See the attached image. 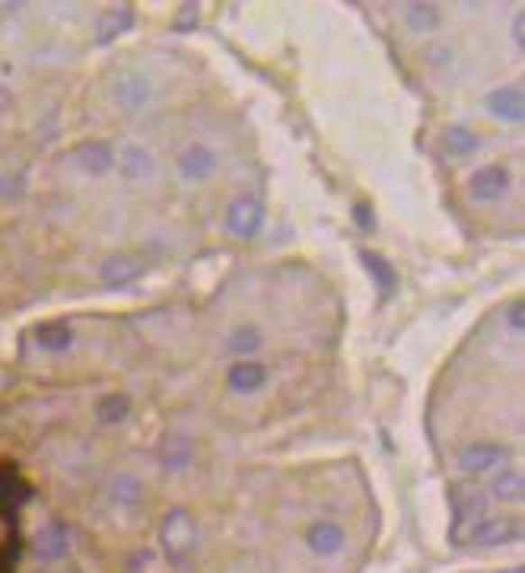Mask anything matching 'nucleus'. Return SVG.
<instances>
[{
    "instance_id": "f257e3e1",
    "label": "nucleus",
    "mask_w": 525,
    "mask_h": 573,
    "mask_svg": "<svg viewBox=\"0 0 525 573\" xmlns=\"http://www.w3.org/2000/svg\"><path fill=\"white\" fill-rule=\"evenodd\" d=\"M160 545L169 564L182 567L185 560L198 551V545H201V529H198L195 516H191L189 510H182V506H172V510L162 516Z\"/></svg>"
},
{
    "instance_id": "f03ea898",
    "label": "nucleus",
    "mask_w": 525,
    "mask_h": 573,
    "mask_svg": "<svg viewBox=\"0 0 525 573\" xmlns=\"http://www.w3.org/2000/svg\"><path fill=\"white\" fill-rule=\"evenodd\" d=\"M264 223V208L262 201H258L255 195H239L229 201L226 208V226L233 236H243V239H252L262 229Z\"/></svg>"
},
{
    "instance_id": "7ed1b4c3",
    "label": "nucleus",
    "mask_w": 525,
    "mask_h": 573,
    "mask_svg": "<svg viewBox=\"0 0 525 573\" xmlns=\"http://www.w3.org/2000/svg\"><path fill=\"white\" fill-rule=\"evenodd\" d=\"M115 102L124 108H143L150 102V96H153V87H150L147 74H141V70H124V74L115 77Z\"/></svg>"
},
{
    "instance_id": "20e7f679",
    "label": "nucleus",
    "mask_w": 525,
    "mask_h": 573,
    "mask_svg": "<svg viewBox=\"0 0 525 573\" xmlns=\"http://www.w3.org/2000/svg\"><path fill=\"white\" fill-rule=\"evenodd\" d=\"M506 458V449L497 443H472L465 446L462 452H458V468L468 475H484V472H493V468L500 466Z\"/></svg>"
},
{
    "instance_id": "39448f33",
    "label": "nucleus",
    "mask_w": 525,
    "mask_h": 573,
    "mask_svg": "<svg viewBox=\"0 0 525 573\" xmlns=\"http://www.w3.org/2000/svg\"><path fill=\"white\" fill-rule=\"evenodd\" d=\"M519 535V526L512 520H478L472 522V532H468V545L478 548H493V545H506Z\"/></svg>"
},
{
    "instance_id": "423d86ee",
    "label": "nucleus",
    "mask_w": 525,
    "mask_h": 573,
    "mask_svg": "<svg viewBox=\"0 0 525 573\" xmlns=\"http://www.w3.org/2000/svg\"><path fill=\"white\" fill-rule=\"evenodd\" d=\"M141 271H143V262L137 255H131V252H115V255H108L106 262H102L99 274L108 287H124V283L137 281Z\"/></svg>"
},
{
    "instance_id": "0eeeda50",
    "label": "nucleus",
    "mask_w": 525,
    "mask_h": 573,
    "mask_svg": "<svg viewBox=\"0 0 525 573\" xmlns=\"http://www.w3.org/2000/svg\"><path fill=\"white\" fill-rule=\"evenodd\" d=\"M468 191H472L478 201H493V198H503L510 191V172L500 166H484L478 169L472 179H468Z\"/></svg>"
},
{
    "instance_id": "6e6552de",
    "label": "nucleus",
    "mask_w": 525,
    "mask_h": 573,
    "mask_svg": "<svg viewBox=\"0 0 525 573\" xmlns=\"http://www.w3.org/2000/svg\"><path fill=\"white\" fill-rule=\"evenodd\" d=\"M74 160L83 172H89V176H102V172H108V169L115 166V150L102 141H89V143H80V147H77Z\"/></svg>"
},
{
    "instance_id": "1a4fd4ad",
    "label": "nucleus",
    "mask_w": 525,
    "mask_h": 573,
    "mask_svg": "<svg viewBox=\"0 0 525 573\" xmlns=\"http://www.w3.org/2000/svg\"><path fill=\"white\" fill-rule=\"evenodd\" d=\"M214 166H216L214 150L204 147V143H195V147L179 153V172H182L185 179H207L210 172H214Z\"/></svg>"
},
{
    "instance_id": "9d476101",
    "label": "nucleus",
    "mask_w": 525,
    "mask_h": 573,
    "mask_svg": "<svg viewBox=\"0 0 525 573\" xmlns=\"http://www.w3.org/2000/svg\"><path fill=\"white\" fill-rule=\"evenodd\" d=\"M264 383H268V370L258 360H239V364L229 366V385L236 392H243V395L258 392Z\"/></svg>"
},
{
    "instance_id": "9b49d317",
    "label": "nucleus",
    "mask_w": 525,
    "mask_h": 573,
    "mask_svg": "<svg viewBox=\"0 0 525 573\" xmlns=\"http://www.w3.org/2000/svg\"><path fill=\"white\" fill-rule=\"evenodd\" d=\"M306 541H309V548L316 554H335L344 545V529L331 520L312 522L309 532H306Z\"/></svg>"
},
{
    "instance_id": "f8f14e48",
    "label": "nucleus",
    "mask_w": 525,
    "mask_h": 573,
    "mask_svg": "<svg viewBox=\"0 0 525 573\" xmlns=\"http://www.w3.org/2000/svg\"><path fill=\"white\" fill-rule=\"evenodd\" d=\"M487 108L503 122H522V93L516 87H500L487 96Z\"/></svg>"
},
{
    "instance_id": "ddd939ff",
    "label": "nucleus",
    "mask_w": 525,
    "mask_h": 573,
    "mask_svg": "<svg viewBox=\"0 0 525 573\" xmlns=\"http://www.w3.org/2000/svg\"><path fill=\"white\" fill-rule=\"evenodd\" d=\"M70 548V535L64 526H45L39 535H35V551L41 554L45 560H58L64 558Z\"/></svg>"
},
{
    "instance_id": "4468645a",
    "label": "nucleus",
    "mask_w": 525,
    "mask_h": 573,
    "mask_svg": "<svg viewBox=\"0 0 525 573\" xmlns=\"http://www.w3.org/2000/svg\"><path fill=\"white\" fill-rule=\"evenodd\" d=\"M122 172L128 179H150L156 172L153 153H150L147 147H137V143H131V147L122 153Z\"/></svg>"
},
{
    "instance_id": "2eb2a0df",
    "label": "nucleus",
    "mask_w": 525,
    "mask_h": 573,
    "mask_svg": "<svg viewBox=\"0 0 525 573\" xmlns=\"http://www.w3.org/2000/svg\"><path fill=\"white\" fill-rule=\"evenodd\" d=\"M360 262H364V268L373 274L379 293H382V297H389V293L395 291V268H391L389 258H382L379 252H360Z\"/></svg>"
},
{
    "instance_id": "dca6fc26",
    "label": "nucleus",
    "mask_w": 525,
    "mask_h": 573,
    "mask_svg": "<svg viewBox=\"0 0 525 573\" xmlns=\"http://www.w3.org/2000/svg\"><path fill=\"white\" fill-rule=\"evenodd\" d=\"M70 341H74V331L64 322H45L35 328V344L41 351H68Z\"/></svg>"
},
{
    "instance_id": "f3484780",
    "label": "nucleus",
    "mask_w": 525,
    "mask_h": 573,
    "mask_svg": "<svg viewBox=\"0 0 525 573\" xmlns=\"http://www.w3.org/2000/svg\"><path fill=\"white\" fill-rule=\"evenodd\" d=\"M160 456H162V466L179 472V468H185L191 462V439L182 437V433H169V437L162 439Z\"/></svg>"
},
{
    "instance_id": "a211bd4d",
    "label": "nucleus",
    "mask_w": 525,
    "mask_h": 573,
    "mask_svg": "<svg viewBox=\"0 0 525 573\" xmlns=\"http://www.w3.org/2000/svg\"><path fill=\"white\" fill-rule=\"evenodd\" d=\"M487 500H503V504H512V500L522 497V475L519 472H500L491 478L484 491Z\"/></svg>"
},
{
    "instance_id": "6ab92c4d",
    "label": "nucleus",
    "mask_w": 525,
    "mask_h": 573,
    "mask_svg": "<svg viewBox=\"0 0 525 573\" xmlns=\"http://www.w3.org/2000/svg\"><path fill=\"white\" fill-rule=\"evenodd\" d=\"M443 147L446 153L452 156H468L478 147V134H474L468 125H449V128L443 131Z\"/></svg>"
},
{
    "instance_id": "aec40b11",
    "label": "nucleus",
    "mask_w": 525,
    "mask_h": 573,
    "mask_svg": "<svg viewBox=\"0 0 525 573\" xmlns=\"http://www.w3.org/2000/svg\"><path fill=\"white\" fill-rule=\"evenodd\" d=\"M124 29H131V7H118V10H112V14L102 16L96 42H99V45H108V42L118 39Z\"/></svg>"
},
{
    "instance_id": "412c9836",
    "label": "nucleus",
    "mask_w": 525,
    "mask_h": 573,
    "mask_svg": "<svg viewBox=\"0 0 525 573\" xmlns=\"http://www.w3.org/2000/svg\"><path fill=\"white\" fill-rule=\"evenodd\" d=\"M258 347H262V331H258L255 325H239L226 341V351H233L236 357H249Z\"/></svg>"
},
{
    "instance_id": "4be33fe9",
    "label": "nucleus",
    "mask_w": 525,
    "mask_h": 573,
    "mask_svg": "<svg viewBox=\"0 0 525 573\" xmlns=\"http://www.w3.org/2000/svg\"><path fill=\"white\" fill-rule=\"evenodd\" d=\"M404 16H408V26L418 29V32H430V29L439 26V7H433V4H408L404 7Z\"/></svg>"
},
{
    "instance_id": "5701e85b",
    "label": "nucleus",
    "mask_w": 525,
    "mask_h": 573,
    "mask_svg": "<svg viewBox=\"0 0 525 573\" xmlns=\"http://www.w3.org/2000/svg\"><path fill=\"white\" fill-rule=\"evenodd\" d=\"M108 497L118 506H134L137 500H141V481H137L134 475H118V478L112 481V487H108Z\"/></svg>"
},
{
    "instance_id": "b1692460",
    "label": "nucleus",
    "mask_w": 525,
    "mask_h": 573,
    "mask_svg": "<svg viewBox=\"0 0 525 573\" xmlns=\"http://www.w3.org/2000/svg\"><path fill=\"white\" fill-rule=\"evenodd\" d=\"M128 414H131L128 395H108V398H102L99 408H96V418H99L102 424H122Z\"/></svg>"
},
{
    "instance_id": "393cba45",
    "label": "nucleus",
    "mask_w": 525,
    "mask_h": 573,
    "mask_svg": "<svg viewBox=\"0 0 525 573\" xmlns=\"http://www.w3.org/2000/svg\"><path fill=\"white\" fill-rule=\"evenodd\" d=\"M522 319H525L522 300H512V303L506 306V325H510L512 331H522Z\"/></svg>"
},
{
    "instance_id": "a878e982",
    "label": "nucleus",
    "mask_w": 525,
    "mask_h": 573,
    "mask_svg": "<svg viewBox=\"0 0 525 573\" xmlns=\"http://www.w3.org/2000/svg\"><path fill=\"white\" fill-rule=\"evenodd\" d=\"M354 220H357V226H360V229H373V226H376V223H373V210L366 208L364 201L354 204Z\"/></svg>"
},
{
    "instance_id": "bb28decb",
    "label": "nucleus",
    "mask_w": 525,
    "mask_h": 573,
    "mask_svg": "<svg viewBox=\"0 0 525 573\" xmlns=\"http://www.w3.org/2000/svg\"><path fill=\"white\" fill-rule=\"evenodd\" d=\"M7 108H10V93H7L4 87H0V115L7 112Z\"/></svg>"
},
{
    "instance_id": "cd10ccee",
    "label": "nucleus",
    "mask_w": 525,
    "mask_h": 573,
    "mask_svg": "<svg viewBox=\"0 0 525 573\" xmlns=\"http://www.w3.org/2000/svg\"><path fill=\"white\" fill-rule=\"evenodd\" d=\"M512 35H516V42L522 45V16H519V20L512 23Z\"/></svg>"
},
{
    "instance_id": "c85d7f7f",
    "label": "nucleus",
    "mask_w": 525,
    "mask_h": 573,
    "mask_svg": "<svg viewBox=\"0 0 525 573\" xmlns=\"http://www.w3.org/2000/svg\"><path fill=\"white\" fill-rule=\"evenodd\" d=\"M503 573H522V567H516V570H503Z\"/></svg>"
}]
</instances>
